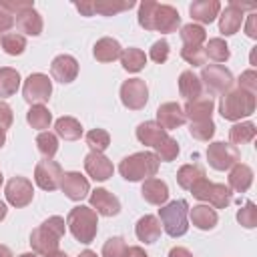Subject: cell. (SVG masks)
I'll use <instances>...</instances> for the list:
<instances>
[{
    "label": "cell",
    "instance_id": "ac0fdd59",
    "mask_svg": "<svg viewBox=\"0 0 257 257\" xmlns=\"http://www.w3.org/2000/svg\"><path fill=\"white\" fill-rule=\"evenodd\" d=\"M213 108H215L213 96H209V94L203 96L201 94L195 100H187L183 112H185V118H189L191 122H201V120H211Z\"/></svg>",
    "mask_w": 257,
    "mask_h": 257
},
{
    "label": "cell",
    "instance_id": "7dc6e473",
    "mask_svg": "<svg viewBox=\"0 0 257 257\" xmlns=\"http://www.w3.org/2000/svg\"><path fill=\"white\" fill-rule=\"evenodd\" d=\"M237 84H239L237 88H241V90H245V92H249V94H255V92H257V72H255L253 68L241 72Z\"/></svg>",
    "mask_w": 257,
    "mask_h": 257
},
{
    "label": "cell",
    "instance_id": "d6a6232c",
    "mask_svg": "<svg viewBox=\"0 0 257 257\" xmlns=\"http://www.w3.org/2000/svg\"><path fill=\"white\" fill-rule=\"evenodd\" d=\"M26 120H28V124H30L32 128L44 131V128L50 126L52 114H50V110H48L44 104H34V106H30V110L26 112Z\"/></svg>",
    "mask_w": 257,
    "mask_h": 257
},
{
    "label": "cell",
    "instance_id": "e575fe53",
    "mask_svg": "<svg viewBox=\"0 0 257 257\" xmlns=\"http://www.w3.org/2000/svg\"><path fill=\"white\" fill-rule=\"evenodd\" d=\"M205 177V171L199 167V165H183L179 171H177V183H179V187H183V189H191L199 179H203Z\"/></svg>",
    "mask_w": 257,
    "mask_h": 257
},
{
    "label": "cell",
    "instance_id": "83f0119b",
    "mask_svg": "<svg viewBox=\"0 0 257 257\" xmlns=\"http://www.w3.org/2000/svg\"><path fill=\"white\" fill-rule=\"evenodd\" d=\"M165 137H169L167 131H165L161 124H157L155 120H147V122H141V124L137 126V139H139L143 145H147V147L159 145Z\"/></svg>",
    "mask_w": 257,
    "mask_h": 257
},
{
    "label": "cell",
    "instance_id": "f5cc1de1",
    "mask_svg": "<svg viewBox=\"0 0 257 257\" xmlns=\"http://www.w3.org/2000/svg\"><path fill=\"white\" fill-rule=\"evenodd\" d=\"M74 6H76V10H78L82 16H94V8H92V2H76Z\"/></svg>",
    "mask_w": 257,
    "mask_h": 257
},
{
    "label": "cell",
    "instance_id": "4316f807",
    "mask_svg": "<svg viewBox=\"0 0 257 257\" xmlns=\"http://www.w3.org/2000/svg\"><path fill=\"white\" fill-rule=\"evenodd\" d=\"M120 52H122V46L118 44V40L108 38V36L96 40L94 50H92V54L98 62H112V60L120 58Z\"/></svg>",
    "mask_w": 257,
    "mask_h": 257
},
{
    "label": "cell",
    "instance_id": "5b68a950",
    "mask_svg": "<svg viewBox=\"0 0 257 257\" xmlns=\"http://www.w3.org/2000/svg\"><path fill=\"white\" fill-rule=\"evenodd\" d=\"M219 112L227 120H241L243 116H249L255 112V94H249L241 88L229 90L221 96Z\"/></svg>",
    "mask_w": 257,
    "mask_h": 257
},
{
    "label": "cell",
    "instance_id": "f6af8a7d",
    "mask_svg": "<svg viewBox=\"0 0 257 257\" xmlns=\"http://www.w3.org/2000/svg\"><path fill=\"white\" fill-rule=\"evenodd\" d=\"M189 133L197 141H209L215 135V122L213 120H201V122H191Z\"/></svg>",
    "mask_w": 257,
    "mask_h": 257
},
{
    "label": "cell",
    "instance_id": "e0dca14e",
    "mask_svg": "<svg viewBox=\"0 0 257 257\" xmlns=\"http://www.w3.org/2000/svg\"><path fill=\"white\" fill-rule=\"evenodd\" d=\"M90 209H94L98 215L112 217L120 213V201L106 189H94L90 193Z\"/></svg>",
    "mask_w": 257,
    "mask_h": 257
},
{
    "label": "cell",
    "instance_id": "680465c9",
    "mask_svg": "<svg viewBox=\"0 0 257 257\" xmlns=\"http://www.w3.org/2000/svg\"><path fill=\"white\" fill-rule=\"evenodd\" d=\"M6 211H8V209H6V203H4V201H0V221L6 217Z\"/></svg>",
    "mask_w": 257,
    "mask_h": 257
},
{
    "label": "cell",
    "instance_id": "ab89813d",
    "mask_svg": "<svg viewBox=\"0 0 257 257\" xmlns=\"http://www.w3.org/2000/svg\"><path fill=\"white\" fill-rule=\"evenodd\" d=\"M36 147L40 151V155L44 159H52L58 151V139L54 133H48V131H42L38 137H36Z\"/></svg>",
    "mask_w": 257,
    "mask_h": 257
},
{
    "label": "cell",
    "instance_id": "e7e4bbea",
    "mask_svg": "<svg viewBox=\"0 0 257 257\" xmlns=\"http://www.w3.org/2000/svg\"><path fill=\"white\" fill-rule=\"evenodd\" d=\"M0 38H2V36H0Z\"/></svg>",
    "mask_w": 257,
    "mask_h": 257
},
{
    "label": "cell",
    "instance_id": "ba28073f",
    "mask_svg": "<svg viewBox=\"0 0 257 257\" xmlns=\"http://www.w3.org/2000/svg\"><path fill=\"white\" fill-rule=\"evenodd\" d=\"M201 84H205L209 96L211 94H225L231 90L233 86V74L229 68H225L223 64H209L203 68L201 72Z\"/></svg>",
    "mask_w": 257,
    "mask_h": 257
},
{
    "label": "cell",
    "instance_id": "f1b7e54d",
    "mask_svg": "<svg viewBox=\"0 0 257 257\" xmlns=\"http://www.w3.org/2000/svg\"><path fill=\"white\" fill-rule=\"evenodd\" d=\"M179 92L187 100H195V98L201 96L203 84H201L199 76L193 74V70H183L181 72V76H179Z\"/></svg>",
    "mask_w": 257,
    "mask_h": 257
},
{
    "label": "cell",
    "instance_id": "7bdbcfd3",
    "mask_svg": "<svg viewBox=\"0 0 257 257\" xmlns=\"http://www.w3.org/2000/svg\"><path fill=\"white\" fill-rule=\"evenodd\" d=\"M126 241L122 237H110L102 245V257H126Z\"/></svg>",
    "mask_w": 257,
    "mask_h": 257
},
{
    "label": "cell",
    "instance_id": "603a6c76",
    "mask_svg": "<svg viewBox=\"0 0 257 257\" xmlns=\"http://www.w3.org/2000/svg\"><path fill=\"white\" fill-rule=\"evenodd\" d=\"M189 217H191L193 225L201 231H211L219 221L217 211L211 205H195L193 209H189Z\"/></svg>",
    "mask_w": 257,
    "mask_h": 257
},
{
    "label": "cell",
    "instance_id": "6da1fadb",
    "mask_svg": "<svg viewBox=\"0 0 257 257\" xmlns=\"http://www.w3.org/2000/svg\"><path fill=\"white\" fill-rule=\"evenodd\" d=\"M139 24L145 30H157L169 34V32H177V28L181 26V16L177 8H173L171 4L145 0L139 6Z\"/></svg>",
    "mask_w": 257,
    "mask_h": 257
},
{
    "label": "cell",
    "instance_id": "30bf717a",
    "mask_svg": "<svg viewBox=\"0 0 257 257\" xmlns=\"http://www.w3.org/2000/svg\"><path fill=\"white\" fill-rule=\"evenodd\" d=\"M50 94H52V82L46 74L34 72L24 80L22 96L28 104H32V106L34 104H44V102H48Z\"/></svg>",
    "mask_w": 257,
    "mask_h": 257
},
{
    "label": "cell",
    "instance_id": "cb8c5ba5",
    "mask_svg": "<svg viewBox=\"0 0 257 257\" xmlns=\"http://www.w3.org/2000/svg\"><path fill=\"white\" fill-rule=\"evenodd\" d=\"M253 183V171L249 165H243V163H237L235 167H231V173H229V189L231 191H237V193H245L249 191Z\"/></svg>",
    "mask_w": 257,
    "mask_h": 257
},
{
    "label": "cell",
    "instance_id": "9c48e42d",
    "mask_svg": "<svg viewBox=\"0 0 257 257\" xmlns=\"http://www.w3.org/2000/svg\"><path fill=\"white\" fill-rule=\"evenodd\" d=\"M241 159V153L235 145L223 143V141H215L209 145L207 149V161L215 171H227L231 167H235Z\"/></svg>",
    "mask_w": 257,
    "mask_h": 257
},
{
    "label": "cell",
    "instance_id": "74e56055",
    "mask_svg": "<svg viewBox=\"0 0 257 257\" xmlns=\"http://www.w3.org/2000/svg\"><path fill=\"white\" fill-rule=\"evenodd\" d=\"M0 46L6 54L10 56H18L24 52L26 48V38L22 34H16V32H6L2 38H0Z\"/></svg>",
    "mask_w": 257,
    "mask_h": 257
},
{
    "label": "cell",
    "instance_id": "4fadbf2b",
    "mask_svg": "<svg viewBox=\"0 0 257 257\" xmlns=\"http://www.w3.org/2000/svg\"><path fill=\"white\" fill-rule=\"evenodd\" d=\"M34 197L32 183L26 177H12L6 183V201L12 207H26Z\"/></svg>",
    "mask_w": 257,
    "mask_h": 257
},
{
    "label": "cell",
    "instance_id": "11a10c76",
    "mask_svg": "<svg viewBox=\"0 0 257 257\" xmlns=\"http://www.w3.org/2000/svg\"><path fill=\"white\" fill-rule=\"evenodd\" d=\"M126 257H149V255L145 253V249H143V247L135 245V247H128V251H126Z\"/></svg>",
    "mask_w": 257,
    "mask_h": 257
},
{
    "label": "cell",
    "instance_id": "bcb514c9",
    "mask_svg": "<svg viewBox=\"0 0 257 257\" xmlns=\"http://www.w3.org/2000/svg\"><path fill=\"white\" fill-rule=\"evenodd\" d=\"M181 56H183V60H187L193 66H203L207 62L203 46H183L181 48Z\"/></svg>",
    "mask_w": 257,
    "mask_h": 257
},
{
    "label": "cell",
    "instance_id": "f35d334b",
    "mask_svg": "<svg viewBox=\"0 0 257 257\" xmlns=\"http://www.w3.org/2000/svg\"><path fill=\"white\" fill-rule=\"evenodd\" d=\"M203 50H205V56L215 60V62H225L229 58V54H231L229 46H227V42L223 38H211Z\"/></svg>",
    "mask_w": 257,
    "mask_h": 257
},
{
    "label": "cell",
    "instance_id": "8d00e7d4",
    "mask_svg": "<svg viewBox=\"0 0 257 257\" xmlns=\"http://www.w3.org/2000/svg\"><path fill=\"white\" fill-rule=\"evenodd\" d=\"M135 2L133 0H124V2H116V0H98V2H92V8H94V14H102V16H114L122 10H128L133 8Z\"/></svg>",
    "mask_w": 257,
    "mask_h": 257
},
{
    "label": "cell",
    "instance_id": "d6986e66",
    "mask_svg": "<svg viewBox=\"0 0 257 257\" xmlns=\"http://www.w3.org/2000/svg\"><path fill=\"white\" fill-rule=\"evenodd\" d=\"M185 112L179 102H165L157 108V124H161L165 131L177 128L185 122Z\"/></svg>",
    "mask_w": 257,
    "mask_h": 257
},
{
    "label": "cell",
    "instance_id": "277c9868",
    "mask_svg": "<svg viewBox=\"0 0 257 257\" xmlns=\"http://www.w3.org/2000/svg\"><path fill=\"white\" fill-rule=\"evenodd\" d=\"M66 225L72 233V237L84 245L92 243L98 231V219H96V211L84 205H78L74 209H70L68 217H66Z\"/></svg>",
    "mask_w": 257,
    "mask_h": 257
},
{
    "label": "cell",
    "instance_id": "44dd1931",
    "mask_svg": "<svg viewBox=\"0 0 257 257\" xmlns=\"http://www.w3.org/2000/svg\"><path fill=\"white\" fill-rule=\"evenodd\" d=\"M221 12V4L217 0H195L189 6V14L193 20L201 24H211Z\"/></svg>",
    "mask_w": 257,
    "mask_h": 257
},
{
    "label": "cell",
    "instance_id": "6125c7cd",
    "mask_svg": "<svg viewBox=\"0 0 257 257\" xmlns=\"http://www.w3.org/2000/svg\"><path fill=\"white\" fill-rule=\"evenodd\" d=\"M18 257H36V253H22V255H18Z\"/></svg>",
    "mask_w": 257,
    "mask_h": 257
},
{
    "label": "cell",
    "instance_id": "b9f144b4",
    "mask_svg": "<svg viewBox=\"0 0 257 257\" xmlns=\"http://www.w3.org/2000/svg\"><path fill=\"white\" fill-rule=\"evenodd\" d=\"M86 145L90 147V151L102 153L110 145V135L104 128H92V131L86 133Z\"/></svg>",
    "mask_w": 257,
    "mask_h": 257
},
{
    "label": "cell",
    "instance_id": "7c38bea8",
    "mask_svg": "<svg viewBox=\"0 0 257 257\" xmlns=\"http://www.w3.org/2000/svg\"><path fill=\"white\" fill-rule=\"evenodd\" d=\"M34 181L42 191H56L62 181V169L56 161L46 159L40 161L34 169Z\"/></svg>",
    "mask_w": 257,
    "mask_h": 257
},
{
    "label": "cell",
    "instance_id": "ffe728a7",
    "mask_svg": "<svg viewBox=\"0 0 257 257\" xmlns=\"http://www.w3.org/2000/svg\"><path fill=\"white\" fill-rule=\"evenodd\" d=\"M141 195H143V199H145L147 203H151V205H161V207H163V203L169 199V187H167L165 181L151 177V179H145V181H143Z\"/></svg>",
    "mask_w": 257,
    "mask_h": 257
},
{
    "label": "cell",
    "instance_id": "681fc988",
    "mask_svg": "<svg viewBox=\"0 0 257 257\" xmlns=\"http://www.w3.org/2000/svg\"><path fill=\"white\" fill-rule=\"evenodd\" d=\"M12 120H14V116H12V108L4 102V100H0V128H10V124H12Z\"/></svg>",
    "mask_w": 257,
    "mask_h": 257
},
{
    "label": "cell",
    "instance_id": "6f0895ef",
    "mask_svg": "<svg viewBox=\"0 0 257 257\" xmlns=\"http://www.w3.org/2000/svg\"><path fill=\"white\" fill-rule=\"evenodd\" d=\"M44 257H68V255H66L64 251H58V249H56V251H52V253H48V255H44Z\"/></svg>",
    "mask_w": 257,
    "mask_h": 257
},
{
    "label": "cell",
    "instance_id": "5bb4252c",
    "mask_svg": "<svg viewBox=\"0 0 257 257\" xmlns=\"http://www.w3.org/2000/svg\"><path fill=\"white\" fill-rule=\"evenodd\" d=\"M50 74L60 84L72 82L76 78V74H78V62H76V58L70 56V54H58L52 60V64H50Z\"/></svg>",
    "mask_w": 257,
    "mask_h": 257
},
{
    "label": "cell",
    "instance_id": "816d5d0a",
    "mask_svg": "<svg viewBox=\"0 0 257 257\" xmlns=\"http://www.w3.org/2000/svg\"><path fill=\"white\" fill-rule=\"evenodd\" d=\"M245 32L249 38H257V14H249L247 18V26H245Z\"/></svg>",
    "mask_w": 257,
    "mask_h": 257
},
{
    "label": "cell",
    "instance_id": "d590c367",
    "mask_svg": "<svg viewBox=\"0 0 257 257\" xmlns=\"http://www.w3.org/2000/svg\"><path fill=\"white\" fill-rule=\"evenodd\" d=\"M181 40H183V46H201L207 38V32L201 24H185L181 28Z\"/></svg>",
    "mask_w": 257,
    "mask_h": 257
},
{
    "label": "cell",
    "instance_id": "60d3db41",
    "mask_svg": "<svg viewBox=\"0 0 257 257\" xmlns=\"http://www.w3.org/2000/svg\"><path fill=\"white\" fill-rule=\"evenodd\" d=\"M153 149H155L157 159H159V161H165V163L177 159V155H179V143H177L173 137H165V139H163L159 145H155Z\"/></svg>",
    "mask_w": 257,
    "mask_h": 257
},
{
    "label": "cell",
    "instance_id": "f907efd6",
    "mask_svg": "<svg viewBox=\"0 0 257 257\" xmlns=\"http://www.w3.org/2000/svg\"><path fill=\"white\" fill-rule=\"evenodd\" d=\"M12 24H14V16H12V14L2 6V2H0V32L12 28Z\"/></svg>",
    "mask_w": 257,
    "mask_h": 257
},
{
    "label": "cell",
    "instance_id": "9f6ffc18",
    "mask_svg": "<svg viewBox=\"0 0 257 257\" xmlns=\"http://www.w3.org/2000/svg\"><path fill=\"white\" fill-rule=\"evenodd\" d=\"M0 257H14V255L6 245H0Z\"/></svg>",
    "mask_w": 257,
    "mask_h": 257
},
{
    "label": "cell",
    "instance_id": "2e32d148",
    "mask_svg": "<svg viewBox=\"0 0 257 257\" xmlns=\"http://www.w3.org/2000/svg\"><path fill=\"white\" fill-rule=\"evenodd\" d=\"M84 169H86L88 177L94 179V181H106L114 173L112 163L102 153H96V151H90L84 157Z\"/></svg>",
    "mask_w": 257,
    "mask_h": 257
},
{
    "label": "cell",
    "instance_id": "d4e9b609",
    "mask_svg": "<svg viewBox=\"0 0 257 257\" xmlns=\"http://www.w3.org/2000/svg\"><path fill=\"white\" fill-rule=\"evenodd\" d=\"M243 16H245L243 10H239L237 6L229 4V6L221 12V16H219V32L225 34V36L235 34V32L241 28V24H243Z\"/></svg>",
    "mask_w": 257,
    "mask_h": 257
},
{
    "label": "cell",
    "instance_id": "be15d7a7",
    "mask_svg": "<svg viewBox=\"0 0 257 257\" xmlns=\"http://www.w3.org/2000/svg\"><path fill=\"white\" fill-rule=\"evenodd\" d=\"M2 181H4V177H2V173H0V185H2Z\"/></svg>",
    "mask_w": 257,
    "mask_h": 257
},
{
    "label": "cell",
    "instance_id": "ee69618b",
    "mask_svg": "<svg viewBox=\"0 0 257 257\" xmlns=\"http://www.w3.org/2000/svg\"><path fill=\"white\" fill-rule=\"evenodd\" d=\"M237 221H239L245 229L257 227V207H255L253 201H247V203L237 211Z\"/></svg>",
    "mask_w": 257,
    "mask_h": 257
},
{
    "label": "cell",
    "instance_id": "836d02e7",
    "mask_svg": "<svg viewBox=\"0 0 257 257\" xmlns=\"http://www.w3.org/2000/svg\"><path fill=\"white\" fill-rule=\"evenodd\" d=\"M257 128L253 122H237L229 128V141L233 145H247L255 139Z\"/></svg>",
    "mask_w": 257,
    "mask_h": 257
},
{
    "label": "cell",
    "instance_id": "9a60e30c",
    "mask_svg": "<svg viewBox=\"0 0 257 257\" xmlns=\"http://www.w3.org/2000/svg\"><path fill=\"white\" fill-rule=\"evenodd\" d=\"M60 189H62V193H64L70 201H82V199L88 195V191H90L88 181H86L80 173H76V171L62 173Z\"/></svg>",
    "mask_w": 257,
    "mask_h": 257
},
{
    "label": "cell",
    "instance_id": "f546056e",
    "mask_svg": "<svg viewBox=\"0 0 257 257\" xmlns=\"http://www.w3.org/2000/svg\"><path fill=\"white\" fill-rule=\"evenodd\" d=\"M54 133H56V137H60L64 141H76L82 135V126L72 116H60L54 122Z\"/></svg>",
    "mask_w": 257,
    "mask_h": 257
},
{
    "label": "cell",
    "instance_id": "484cf974",
    "mask_svg": "<svg viewBox=\"0 0 257 257\" xmlns=\"http://www.w3.org/2000/svg\"><path fill=\"white\" fill-rule=\"evenodd\" d=\"M16 28L28 36H38L42 32V16L34 10H22L20 14H16Z\"/></svg>",
    "mask_w": 257,
    "mask_h": 257
},
{
    "label": "cell",
    "instance_id": "52a82bcc",
    "mask_svg": "<svg viewBox=\"0 0 257 257\" xmlns=\"http://www.w3.org/2000/svg\"><path fill=\"white\" fill-rule=\"evenodd\" d=\"M189 191L193 193L195 199L205 201V203L213 205L215 209H227L231 205V199H233V193H231V189L227 185H223V183H211L207 177L199 179Z\"/></svg>",
    "mask_w": 257,
    "mask_h": 257
},
{
    "label": "cell",
    "instance_id": "91938a15",
    "mask_svg": "<svg viewBox=\"0 0 257 257\" xmlns=\"http://www.w3.org/2000/svg\"><path fill=\"white\" fill-rule=\"evenodd\" d=\"M78 257H98V255H96L94 251H90V249H86V251H82V253H80Z\"/></svg>",
    "mask_w": 257,
    "mask_h": 257
},
{
    "label": "cell",
    "instance_id": "94428289",
    "mask_svg": "<svg viewBox=\"0 0 257 257\" xmlns=\"http://www.w3.org/2000/svg\"><path fill=\"white\" fill-rule=\"evenodd\" d=\"M4 143H6V131H4V128H0V149L4 147Z\"/></svg>",
    "mask_w": 257,
    "mask_h": 257
},
{
    "label": "cell",
    "instance_id": "7a4b0ae2",
    "mask_svg": "<svg viewBox=\"0 0 257 257\" xmlns=\"http://www.w3.org/2000/svg\"><path fill=\"white\" fill-rule=\"evenodd\" d=\"M66 231V225H64V219L58 217V215H52L48 217L42 225H38L32 235H30V247L34 253H40V255H48L52 251L58 249V243L62 239Z\"/></svg>",
    "mask_w": 257,
    "mask_h": 257
},
{
    "label": "cell",
    "instance_id": "db71d44e",
    "mask_svg": "<svg viewBox=\"0 0 257 257\" xmlns=\"http://www.w3.org/2000/svg\"><path fill=\"white\" fill-rule=\"evenodd\" d=\"M169 257H193V253L187 247H173L169 251Z\"/></svg>",
    "mask_w": 257,
    "mask_h": 257
},
{
    "label": "cell",
    "instance_id": "1f68e13d",
    "mask_svg": "<svg viewBox=\"0 0 257 257\" xmlns=\"http://www.w3.org/2000/svg\"><path fill=\"white\" fill-rule=\"evenodd\" d=\"M20 86V74L16 68H10V66H2L0 68V98H6V96H12L16 94Z\"/></svg>",
    "mask_w": 257,
    "mask_h": 257
},
{
    "label": "cell",
    "instance_id": "3957f363",
    "mask_svg": "<svg viewBox=\"0 0 257 257\" xmlns=\"http://www.w3.org/2000/svg\"><path fill=\"white\" fill-rule=\"evenodd\" d=\"M159 159L155 153H135V155H128L120 161L118 165V171L122 175V179L131 181V183H137V181H145V179H151L157 175L159 171Z\"/></svg>",
    "mask_w": 257,
    "mask_h": 257
},
{
    "label": "cell",
    "instance_id": "4dcf8cb0",
    "mask_svg": "<svg viewBox=\"0 0 257 257\" xmlns=\"http://www.w3.org/2000/svg\"><path fill=\"white\" fill-rule=\"evenodd\" d=\"M120 64L126 72H139L145 68L147 64V56L141 48H135V46H128L120 52Z\"/></svg>",
    "mask_w": 257,
    "mask_h": 257
},
{
    "label": "cell",
    "instance_id": "8fae6325",
    "mask_svg": "<svg viewBox=\"0 0 257 257\" xmlns=\"http://www.w3.org/2000/svg\"><path fill=\"white\" fill-rule=\"evenodd\" d=\"M120 100L126 108L131 110H141L145 108L149 100V88L143 78H128L120 84Z\"/></svg>",
    "mask_w": 257,
    "mask_h": 257
},
{
    "label": "cell",
    "instance_id": "8992f818",
    "mask_svg": "<svg viewBox=\"0 0 257 257\" xmlns=\"http://www.w3.org/2000/svg\"><path fill=\"white\" fill-rule=\"evenodd\" d=\"M189 203L185 199H177L167 203L159 209V221L163 223V229L171 237H181L189 231Z\"/></svg>",
    "mask_w": 257,
    "mask_h": 257
},
{
    "label": "cell",
    "instance_id": "7402d4cb",
    "mask_svg": "<svg viewBox=\"0 0 257 257\" xmlns=\"http://www.w3.org/2000/svg\"><path fill=\"white\" fill-rule=\"evenodd\" d=\"M135 233H137V239L143 241L145 245L155 243L161 237V221H159V217H155V215L141 217L137 221V225H135Z\"/></svg>",
    "mask_w": 257,
    "mask_h": 257
},
{
    "label": "cell",
    "instance_id": "c3c4849f",
    "mask_svg": "<svg viewBox=\"0 0 257 257\" xmlns=\"http://www.w3.org/2000/svg\"><path fill=\"white\" fill-rule=\"evenodd\" d=\"M151 60L157 62V64H163L167 58H169V42L167 40H157L153 46H151V52H149Z\"/></svg>",
    "mask_w": 257,
    "mask_h": 257
}]
</instances>
